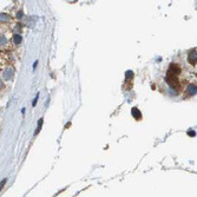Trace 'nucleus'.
<instances>
[{
    "label": "nucleus",
    "mask_w": 197,
    "mask_h": 197,
    "mask_svg": "<svg viewBox=\"0 0 197 197\" xmlns=\"http://www.w3.org/2000/svg\"><path fill=\"white\" fill-rule=\"evenodd\" d=\"M132 115L133 116H137V118H139L140 117V115H139V113H138V111H137V109H132Z\"/></svg>",
    "instance_id": "obj_2"
},
{
    "label": "nucleus",
    "mask_w": 197,
    "mask_h": 197,
    "mask_svg": "<svg viewBox=\"0 0 197 197\" xmlns=\"http://www.w3.org/2000/svg\"><path fill=\"white\" fill-rule=\"evenodd\" d=\"M14 40H16L17 43H19L20 40H21V38H20V37L18 36V34H16V36H14Z\"/></svg>",
    "instance_id": "obj_3"
},
{
    "label": "nucleus",
    "mask_w": 197,
    "mask_h": 197,
    "mask_svg": "<svg viewBox=\"0 0 197 197\" xmlns=\"http://www.w3.org/2000/svg\"><path fill=\"white\" fill-rule=\"evenodd\" d=\"M168 82L177 91H185L189 96L197 92V49L181 54L179 62L171 65Z\"/></svg>",
    "instance_id": "obj_1"
}]
</instances>
